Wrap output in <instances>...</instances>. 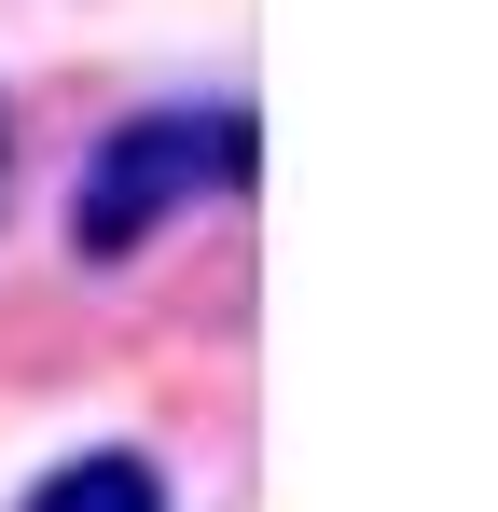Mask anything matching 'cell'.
Instances as JSON below:
<instances>
[{"mask_svg": "<svg viewBox=\"0 0 498 512\" xmlns=\"http://www.w3.org/2000/svg\"><path fill=\"white\" fill-rule=\"evenodd\" d=\"M28 512H166V471L139 457V443H97V457H70V471H42Z\"/></svg>", "mask_w": 498, "mask_h": 512, "instance_id": "cell-2", "label": "cell"}, {"mask_svg": "<svg viewBox=\"0 0 498 512\" xmlns=\"http://www.w3.org/2000/svg\"><path fill=\"white\" fill-rule=\"evenodd\" d=\"M208 180H249V111H139L83 153V194H70V250L83 263H125L153 250L166 222L208 194Z\"/></svg>", "mask_w": 498, "mask_h": 512, "instance_id": "cell-1", "label": "cell"}]
</instances>
